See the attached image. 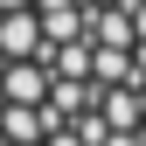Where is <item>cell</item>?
<instances>
[{"mask_svg": "<svg viewBox=\"0 0 146 146\" xmlns=\"http://www.w3.org/2000/svg\"><path fill=\"white\" fill-rule=\"evenodd\" d=\"M0 146H146V0H0Z\"/></svg>", "mask_w": 146, "mask_h": 146, "instance_id": "obj_1", "label": "cell"}]
</instances>
